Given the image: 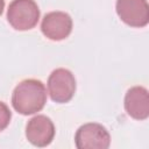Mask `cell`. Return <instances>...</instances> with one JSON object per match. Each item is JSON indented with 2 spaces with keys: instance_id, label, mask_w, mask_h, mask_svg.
<instances>
[{
  "instance_id": "cell-4",
  "label": "cell",
  "mask_w": 149,
  "mask_h": 149,
  "mask_svg": "<svg viewBox=\"0 0 149 149\" xmlns=\"http://www.w3.org/2000/svg\"><path fill=\"white\" fill-rule=\"evenodd\" d=\"M74 143L78 149H107L111 144V136L102 125L88 122L77 129Z\"/></svg>"
},
{
  "instance_id": "cell-5",
  "label": "cell",
  "mask_w": 149,
  "mask_h": 149,
  "mask_svg": "<svg viewBox=\"0 0 149 149\" xmlns=\"http://www.w3.org/2000/svg\"><path fill=\"white\" fill-rule=\"evenodd\" d=\"M115 9L121 21L130 27L142 28L149 22L147 0H116Z\"/></svg>"
},
{
  "instance_id": "cell-6",
  "label": "cell",
  "mask_w": 149,
  "mask_h": 149,
  "mask_svg": "<svg viewBox=\"0 0 149 149\" xmlns=\"http://www.w3.org/2000/svg\"><path fill=\"white\" fill-rule=\"evenodd\" d=\"M41 30L49 40L62 41L72 31V19L65 12H50L44 15Z\"/></svg>"
},
{
  "instance_id": "cell-2",
  "label": "cell",
  "mask_w": 149,
  "mask_h": 149,
  "mask_svg": "<svg viewBox=\"0 0 149 149\" xmlns=\"http://www.w3.org/2000/svg\"><path fill=\"white\" fill-rule=\"evenodd\" d=\"M40 19V9L34 0H13L7 9V20L16 30L33 29Z\"/></svg>"
},
{
  "instance_id": "cell-3",
  "label": "cell",
  "mask_w": 149,
  "mask_h": 149,
  "mask_svg": "<svg viewBox=\"0 0 149 149\" xmlns=\"http://www.w3.org/2000/svg\"><path fill=\"white\" fill-rule=\"evenodd\" d=\"M48 92L55 102L70 101L76 92V79L72 72L64 68L54 70L48 78Z\"/></svg>"
},
{
  "instance_id": "cell-1",
  "label": "cell",
  "mask_w": 149,
  "mask_h": 149,
  "mask_svg": "<svg viewBox=\"0 0 149 149\" xmlns=\"http://www.w3.org/2000/svg\"><path fill=\"white\" fill-rule=\"evenodd\" d=\"M45 102V86L37 79H24L20 81L12 94V105L14 109L22 115H30L40 112Z\"/></svg>"
},
{
  "instance_id": "cell-10",
  "label": "cell",
  "mask_w": 149,
  "mask_h": 149,
  "mask_svg": "<svg viewBox=\"0 0 149 149\" xmlns=\"http://www.w3.org/2000/svg\"><path fill=\"white\" fill-rule=\"evenodd\" d=\"M3 8H5V0H0V15L3 12Z\"/></svg>"
},
{
  "instance_id": "cell-8",
  "label": "cell",
  "mask_w": 149,
  "mask_h": 149,
  "mask_svg": "<svg viewBox=\"0 0 149 149\" xmlns=\"http://www.w3.org/2000/svg\"><path fill=\"white\" fill-rule=\"evenodd\" d=\"M125 109L135 120H146L149 116V94L143 86L130 87L125 95Z\"/></svg>"
},
{
  "instance_id": "cell-9",
  "label": "cell",
  "mask_w": 149,
  "mask_h": 149,
  "mask_svg": "<svg viewBox=\"0 0 149 149\" xmlns=\"http://www.w3.org/2000/svg\"><path fill=\"white\" fill-rule=\"evenodd\" d=\"M10 119H12V113H10L8 106L5 102L0 101V132L3 130L5 128H7Z\"/></svg>"
},
{
  "instance_id": "cell-7",
  "label": "cell",
  "mask_w": 149,
  "mask_h": 149,
  "mask_svg": "<svg viewBox=\"0 0 149 149\" xmlns=\"http://www.w3.org/2000/svg\"><path fill=\"white\" fill-rule=\"evenodd\" d=\"M26 136L33 146H49L55 136V126L51 119L45 115H36L31 118L26 126Z\"/></svg>"
}]
</instances>
